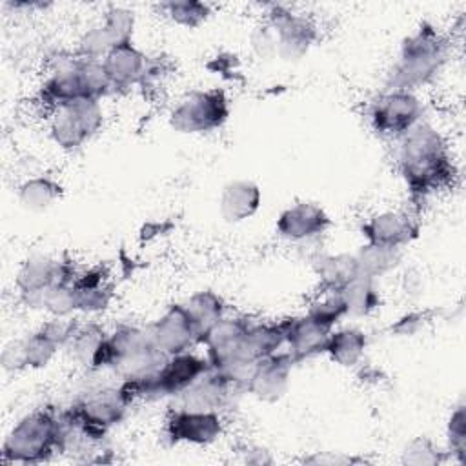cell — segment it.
Masks as SVG:
<instances>
[{
    "mask_svg": "<svg viewBox=\"0 0 466 466\" xmlns=\"http://www.w3.org/2000/svg\"><path fill=\"white\" fill-rule=\"evenodd\" d=\"M16 195H18L20 204L25 209L35 211V213H42L62 198L64 187L53 177L38 175V177H31L27 180H24L18 186Z\"/></svg>",
    "mask_w": 466,
    "mask_h": 466,
    "instance_id": "83f0119b",
    "label": "cell"
},
{
    "mask_svg": "<svg viewBox=\"0 0 466 466\" xmlns=\"http://www.w3.org/2000/svg\"><path fill=\"white\" fill-rule=\"evenodd\" d=\"M111 93L109 80L98 60H86L73 53L69 58H58L49 76L38 89V104L49 113L60 106L76 100H102Z\"/></svg>",
    "mask_w": 466,
    "mask_h": 466,
    "instance_id": "277c9868",
    "label": "cell"
},
{
    "mask_svg": "<svg viewBox=\"0 0 466 466\" xmlns=\"http://www.w3.org/2000/svg\"><path fill=\"white\" fill-rule=\"evenodd\" d=\"M397 166L413 204L453 184L457 169L444 137L428 122H419L399 138Z\"/></svg>",
    "mask_w": 466,
    "mask_h": 466,
    "instance_id": "7a4b0ae2",
    "label": "cell"
},
{
    "mask_svg": "<svg viewBox=\"0 0 466 466\" xmlns=\"http://www.w3.org/2000/svg\"><path fill=\"white\" fill-rule=\"evenodd\" d=\"M306 315H309L319 324L333 329L340 322V319L348 315V311L340 291L319 289V295L311 300Z\"/></svg>",
    "mask_w": 466,
    "mask_h": 466,
    "instance_id": "1f68e13d",
    "label": "cell"
},
{
    "mask_svg": "<svg viewBox=\"0 0 466 466\" xmlns=\"http://www.w3.org/2000/svg\"><path fill=\"white\" fill-rule=\"evenodd\" d=\"M160 11L177 25L187 29L202 25L211 15V7L198 0H167L160 4Z\"/></svg>",
    "mask_w": 466,
    "mask_h": 466,
    "instance_id": "4dcf8cb0",
    "label": "cell"
},
{
    "mask_svg": "<svg viewBox=\"0 0 466 466\" xmlns=\"http://www.w3.org/2000/svg\"><path fill=\"white\" fill-rule=\"evenodd\" d=\"M180 306L184 308L187 319L193 324L198 344L208 335V331L226 317L224 299L209 289L195 291L184 302H180Z\"/></svg>",
    "mask_w": 466,
    "mask_h": 466,
    "instance_id": "d4e9b609",
    "label": "cell"
},
{
    "mask_svg": "<svg viewBox=\"0 0 466 466\" xmlns=\"http://www.w3.org/2000/svg\"><path fill=\"white\" fill-rule=\"evenodd\" d=\"M102 100H76L49 115V137L64 151H75L89 142L104 126Z\"/></svg>",
    "mask_w": 466,
    "mask_h": 466,
    "instance_id": "ba28073f",
    "label": "cell"
},
{
    "mask_svg": "<svg viewBox=\"0 0 466 466\" xmlns=\"http://www.w3.org/2000/svg\"><path fill=\"white\" fill-rule=\"evenodd\" d=\"M446 441H448V455L453 457L457 462L466 461V410L464 404H459L446 426Z\"/></svg>",
    "mask_w": 466,
    "mask_h": 466,
    "instance_id": "e575fe53",
    "label": "cell"
},
{
    "mask_svg": "<svg viewBox=\"0 0 466 466\" xmlns=\"http://www.w3.org/2000/svg\"><path fill=\"white\" fill-rule=\"evenodd\" d=\"M2 368L9 373H15V371H22L25 370L24 366V351H22V340L20 339H13L9 340L4 350H2Z\"/></svg>",
    "mask_w": 466,
    "mask_h": 466,
    "instance_id": "74e56055",
    "label": "cell"
},
{
    "mask_svg": "<svg viewBox=\"0 0 466 466\" xmlns=\"http://www.w3.org/2000/svg\"><path fill=\"white\" fill-rule=\"evenodd\" d=\"M78 273L75 271L69 260L47 257V255H35L29 257L18 269L15 286L18 289L20 300L24 306L33 308V304L55 286L71 284Z\"/></svg>",
    "mask_w": 466,
    "mask_h": 466,
    "instance_id": "4fadbf2b",
    "label": "cell"
},
{
    "mask_svg": "<svg viewBox=\"0 0 466 466\" xmlns=\"http://www.w3.org/2000/svg\"><path fill=\"white\" fill-rule=\"evenodd\" d=\"M448 56V38L435 25L422 22L419 29L402 40L397 62L388 73L386 87L413 93L441 73Z\"/></svg>",
    "mask_w": 466,
    "mask_h": 466,
    "instance_id": "3957f363",
    "label": "cell"
},
{
    "mask_svg": "<svg viewBox=\"0 0 466 466\" xmlns=\"http://www.w3.org/2000/svg\"><path fill=\"white\" fill-rule=\"evenodd\" d=\"M135 15L126 7L113 5L104 13L100 24L89 27L78 40L75 55L86 60L102 62L104 56L124 44L133 42Z\"/></svg>",
    "mask_w": 466,
    "mask_h": 466,
    "instance_id": "7c38bea8",
    "label": "cell"
},
{
    "mask_svg": "<svg viewBox=\"0 0 466 466\" xmlns=\"http://www.w3.org/2000/svg\"><path fill=\"white\" fill-rule=\"evenodd\" d=\"M350 317H368L380 306L375 280L357 277L340 289Z\"/></svg>",
    "mask_w": 466,
    "mask_h": 466,
    "instance_id": "f546056e",
    "label": "cell"
},
{
    "mask_svg": "<svg viewBox=\"0 0 466 466\" xmlns=\"http://www.w3.org/2000/svg\"><path fill=\"white\" fill-rule=\"evenodd\" d=\"M357 459L351 457H328V455H313L304 459V462H315V464H324V462H355Z\"/></svg>",
    "mask_w": 466,
    "mask_h": 466,
    "instance_id": "f35d334b",
    "label": "cell"
},
{
    "mask_svg": "<svg viewBox=\"0 0 466 466\" xmlns=\"http://www.w3.org/2000/svg\"><path fill=\"white\" fill-rule=\"evenodd\" d=\"M368 348V337L359 328H339L331 329L324 353L331 362L342 368H353L360 364Z\"/></svg>",
    "mask_w": 466,
    "mask_h": 466,
    "instance_id": "484cf974",
    "label": "cell"
},
{
    "mask_svg": "<svg viewBox=\"0 0 466 466\" xmlns=\"http://www.w3.org/2000/svg\"><path fill=\"white\" fill-rule=\"evenodd\" d=\"M76 311L98 313L107 309L113 300V284L109 282L107 271L102 266L89 268L78 273L73 280Z\"/></svg>",
    "mask_w": 466,
    "mask_h": 466,
    "instance_id": "cb8c5ba5",
    "label": "cell"
},
{
    "mask_svg": "<svg viewBox=\"0 0 466 466\" xmlns=\"http://www.w3.org/2000/svg\"><path fill=\"white\" fill-rule=\"evenodd\" d=\"M102 67L109 80L111 93H124L133 86L144 84L151 67V60L131 42L111 49L104 56Z\"/></svg>",
    "mask_w": 466,
    "mask_h": 466,
    "instance_id": "d6986e66",
    "label": "cell"
},
{
    "mask_svg": "<svg viewBox=\"0 0 466 466\" xmlns=\"http://www.w3.org/2000/svg\"><path fill=\"white\" fill-rule=\"evenodd\" d=\"M147 331L155 346L169 357L189 351L195 344H198L193 324L180 302L171 304L157 320L147 326Z\"/></svg>",
    "mask_w": 466,
    "mask_h": 466,
    "instance_id": "ffe728a7",
    "label": "cell"
},
{
    "mask_svg": "<svg viewBox=\"0 0 466 466\" xmlns=\"http://www.w3.org/2000/svg\"><path fill=\"white\" fill-rule=\"evenodd\" d=\"M251 47L260 58H273L275 56V40L269 25L262 22L251 33Z\"/></svg>",
    "mask_w": 466,
    "mask_h": 466,
    "instance_id": "8d00e7d4",
    "label": "cell"
},
{
    "mask_svg": "<svg viewBox=\"0 0 466 466\" xmlns=\"http://www.w3.org/2000/svg\"><path fill=\"white\" fill-rule=\"evenodd\" d=\"M331 329L313 320L309 315L291 317L286 326V346L295 364L324 353Z\"/></svg>",
    "mask_w": 466,
    "mask_h": 466,
    "instance_id": "44dd1931",
    "label": "cell"
},
{
    "mask_svg": "<svg viewBox=\"0 0 466 466\" xmlns=\"http://www.w3.org/2000/svg\"><path fill=\"white\" fill-rule=\"evenodd\" d=\"M22 340V351H24V366L25 370H38L51 362V359L56 355L60 346L47 337L40 328Z\"/></svg>",
    "mask_w": 466,
    "mask_h": 466,
    "instance_id": "d6a6232c",
    "label": "cell"
},
{
    "mask_svg": "<svg viewBox=\"0 0 466 466\" xmlns=\"http://www.w3.org/2000/svg\"><path fill=\"white\" fill-rule=\"evenodd\" d=\"M293 366L288 351H277L258 360L246 379V393L264 402L280 400L288 393Z\"/></svg>",
    "mask_w": 466,
    "mask_h": 466,
    "instance_id": "2e32d148",
    "label": "cell"
},
{
    "mask_svg": "<svg viewBox=\"0 0 466 466\" xmlns=\"http://www.w3.org/2000/svg\"><path fill=\"white\" fill-rule=\"evenodd\" d=\"M262 204V191L258 184L246 178L229 180L218 197L220 217L229 224H238L251 218Z\"/></svg>",
    "mask_w": 466,
    "mask_h": 466,
    "instance_id": "603a6c76",
    "label": "cell"
},
{
    "mask_svg": "<svg viewBox=\"0 0 466 466\" xmlns=\"http://www.w3.org/2000/svg\"><path fill=\"white\" fill-rule=\"evenodd\" d=\"M129 408L131 402L118 386L89 391L64 410V413L84 431L104 441L107 431L124 420Z\"/></svg>",
    "mask_w": 466,
    "mask_h": 466,
    "instance_id": "9c48e42d",
    "label": "cell"
},
{
    "mask_svg": "<svg viewBox=\"0 0 466 466\" xmlns=\"http://www.w3.org/2000/svg\"><path fill=\"white\" fill-rule=\"evenodd\" d=\"M420 233L419 220L408 211H380L370 217L360 226V235L364 242L380 244L388 248L402 249L404 246L411 244Z\"/></svg>",
    "mask_w": 466,
    "mask_h": 466,
    "instance_id": "e0dca14e",
    "label": "cell"
},
{
    "mask_svg": "<svg viewBox=\"0 0 466 466\" xmlns=\"http://www.w3.org/2000/svg\"><path fill=\"white\" fill-rule=\"evenodd\" d=\"M266 24L273 33L275 56L284 62H299L319 40L315 22L284 5H271L266 13Z\"/></svg>",
    "mask_w": 466,
    "mask_h": 466,
    "instance_id": "8fae6325",
    "label": "cell"
},
{
    "mask_svg": "<svg viewBox=\"0 0 466 466\" xmlns=\"http://www.w3.org/2000/svg\"><path fill=\"white\" fill-rule=\"evenodd\" d=\"M331 228L329 215L315 202L299 200L280 211L275 229L289 242H306L324 235Z\"/></svg>",
    "mask_w": 466,
    "mask_h": 466,
    "instance_id": "ac0fdd59",
    "label": "cell"
},
{
    "mask_svg": "<svg viewBox=\"0 0 466 466\" xmlns=\"http://www.w3.org/2000/svg\"><path fill=\"white\" fill-rule=\"evenodd\" d=\"M60 453V411L46 406L24 415L2 442L4 464H40Z\"/></svg>",
    "mask_w": 466,
    "mask_h": 466,
    "instance_id": "5b68a950",
    "label": "cell"
},
{
    "mask_svg": "<svg viewBox=\"0 0 466 466\" xmlns=\"http://www.w3.org/2000/svg\"><path fill=\"white\" fill-rule=\"evenodd\" d=\"M222 431L224 424L218 411H200L180 406L169 410L164 424V435L171 444L208 446L215 442Z\"/></svg>",
    "mask_w": 466,
    "mask_h": 466,
    "instance_id": "5bb4252c",
    "label": "cell"
},
{
    "mask_svg": "<svg viewBox=\"0 0 466 466\" xmlns=\"http://www.w3.org/2000/svg\"><path fill=\"white\" fill-rule=\"evenodd\" d=\"M244 391V382L209 368L186 391L178 395V406L200 411H220Z\"/></svg>",
    "mask_w": 466,
    "mask_h": 466,
    "instance_id": "9a60e30c",
    "label": "cell"
},
{
    "mask_svg": "<svg viewBox=\"0 0 466 466\" xmlns=\"http://www.w3.org/2000/svg\"><path fill=\"white\" fill-rule=\"evenodd\" d=\"M446 457H448V453L442 451L431 439L415 437L404 446L400 462L415 464V466H435V464L444 462Z\"/></svg>",
    "mask_w": 466,
    "mask_h": 466,
    "instance_id": "836d02e7",
    "label": "cell"
},
{
    "mask_svg": "<svg viewBox=\"0 0 466 466\" xmlns=\"http://www.w3.org/2000/svg\"><path fill=\"white\" fill-rule=\"evenodd\" d=\"M422 113L424 106L415 93L388 89L370 104L368 120L379 137L402 138L422 122Z\"/></svg>",
    "mask_w": 466,
    "mask_h": 466,
    "instance_id": "30bf717a",
    "label": "cell"
},
{
    "mask_svg": "<svg viewBox=\"0 0 466 466\" xmlns=\"http://www.w3.org/2000/svg\"><path fill=\"white\" fill-rule=\"evenodd\" d=\"M66 348L71 351L73 359L87 370H102L111 364L109 333L96 322H80Z\"/></svg>",
    "mask_w": 466,
    "mask_h": 466,
    "instance_id": "7402d4cb",
    "label": "cell"
},
{
    "mask_svg": "<svg viewBox=\"0 0 466 466\" xmlns=\"http://www.w3.org/2000/svg\"><path fill=\"white\" fill-rule=\"evenodd\" d=\"M313 268L322 291H340L346 284L359 277L355 253L317 255L313 258Z\"/></svg>",
    "mask_w": 466,
    "mask_h": 466,
    "instance_id": "4316f807",
    "label": "cell"
},
{
    "mask_svg": "<svg viewBox=\"0 0 466 466\" xmlns=\"http://www.w3.org/2000/svg\"><path fill=\"white\" fill-rule=\"evenodd\" d=\"M437 309L433 308H428V309H415V311H410L402 317H399L391 326H390V331L395 333V335H415L419 333L420 329H424L430 322L435 320L437 317Z\"/></svg>",
    "mask_w": 466,
    "mask_h": 466,
    "instance_id": "d590c367",
    "label": "cell"
},
{
    "mask_svg": "<svg viewBox=\"0 0 466 466\" xmlns=\"http://www.w3.org/2000/svg\"><path fill=\"white\" fill-rule=\"evenodd\" d=\"M400 251L397 248H388L380 244L364 242L359 251L355 253L359 277L377 280L397 268L400 262Z\"/></svg>",
    "mask_w": 466,
    "mask_h": 466,
    "instance_id": "f1b7e54d",
    "label": "cell"
},
{
    "mask_svg": "<svg viewBox=\"0 0 466 466\" xmlns=\"http://www.w3.org/2000/svg\"><path fill=\"white\" fill-rule=\"evenodd\" d=\"M288 319L279 322H251L244 317H224L215 324L200 344L206 348V359L213 370H218L244 382L251 368L280 351L286 344Z\"/></svg>",
    "mask_w": 466,
    "mask_h": 466,
    "instance_id": "6da1fadb",
    "label": "cell"
},
{
    "mask_svg": "<svg viewBox=\"0 0 466 466\" xmlns=\"http://www.w3.org/2000/svg\"><path fill=\"white\" fill-rule=\"evenodd\" d=\"M111 364L109 368L122 377V380H142L153 377L169 359L160 351L147 328L118 326L109 333Z\"/></svg>",
    "mask_w": 466,
    "mask_h": 466,
    "instance_id": "8992f818",
    "label": "cell"
},
{
    "mask_svg": "<svg viewBox=\"0 0 466 466\" xmlns=\"http://www.w3.org/2000/svg\"><path fill=\"white\" fill-rule=\"evenodd\" d=\"M229 100L224 89H197L178 100L169 113V126L182 135H204L220 129L229 118Z\"/></svg>",
    "mask_w": 466,
    "mask_h": 466,
    "instance_id": "52a82bcc",
    "label": "cell"
}]
</instances>
